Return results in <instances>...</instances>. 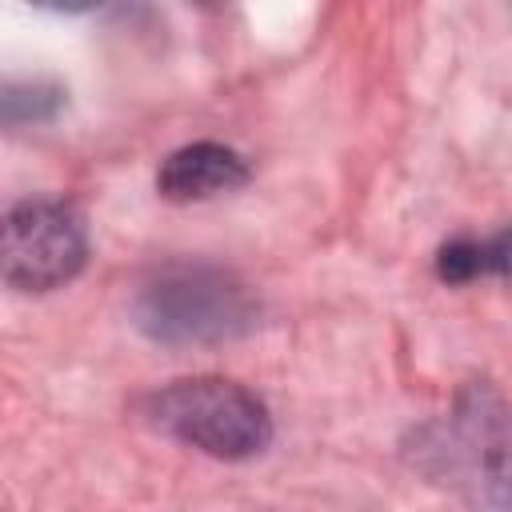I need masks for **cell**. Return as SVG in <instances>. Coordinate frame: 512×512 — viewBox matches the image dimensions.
Wrapping results in <instances>:
<instances>
[{
	"label": "cell",
	"mask_w": 512,
	"mask_h": 512,
	"mask_svg": "<svg viewBox=\"0 0 512 512\" xmlns=\"http://www.w3.org/2000/svg\"><path fill=\"white\" fill-rule=\"evenodd\" d=\"M256 300L248 284L216 264H164L156 268L132 304L140 332L164 344H212L244 336L256 324Z\"/></svg>",
	"instance_id": "1"
},
{
	"label": "cell",
	"mask_w": 512,
	"mask_h": 512,
	"mask_svg": "<svg viewBox=\"0 0 512 512\" xmlns=\"http://www.w3.org/2000/svg\"><path fill=\"white\" fill-rule=\"evenodd\" d=\"M144 420L168 440L216 460H248L272 444L268 404L244 384L220 376H192L156 388L144 400Z\"/></svg>",
	"instance_id": "2"
},
{
	"label": "cell",
	"mask_w": 512,
	"mask_h": 512,
	"mask_svg": "<svg viewBox=\"0 0 512 512\" xmlns=\"http://www.w3.org/2000/svg\"><path fill=\"white\" fill-rule=\"evenodd\" d=\"M88 260L84 216L68 200L32 196L0 216V280L16 292H56Z\"/></svg>",
	"instance_id": "3"
},
{
	"label": "cell",
	"mask_w": 512,
	"mask_h": 512,
	"mask_svg": "<svg viewBox=\"0 0 512 512\" xmlns=\"http://www.w3.org/2000/svg\"><path fill=\"white\" fill-rule=\"evenodd\" d=\"M240 184H248V160L236 148L216 144V140H196V144L168 152L156 172V188L172 204L208 200V196L232 192Z\"/></svg>",
	"instance_id": "4"
},
{
	"label": "cell",
	"mask_w": 512,
	"mask_h": 512,
	"mask_svg": "<svg viewBox=\"0 0 512 512\" xmlns=\"http://www.w3.org/2000/svg\"><path fill=\"white\" fill-rule=\"evenodd\" d=\"M504 232H496L488 244L484 240H468V236H456L448 240L440 252H436V276L448 280V284H464V280H476L484 272H496L504 276Z\"/></svg>",
	"instance_id": "5"
},
{
	"label": "cell",
	"mask_w": 512,
	"mask_h": 512,
	"mask_svg": "<svg viewBox=\"0 0 512 512\" xmlns=\"http://www.w3.org/2000/svg\"><path fill=\"white\" fill-rule=\"evenodd\" d=\"M60 104L56 88H40V84H20V88H4L0 92V120H48Z\"/></svg>",
	"instance_id": "6"
}]
</instances>
